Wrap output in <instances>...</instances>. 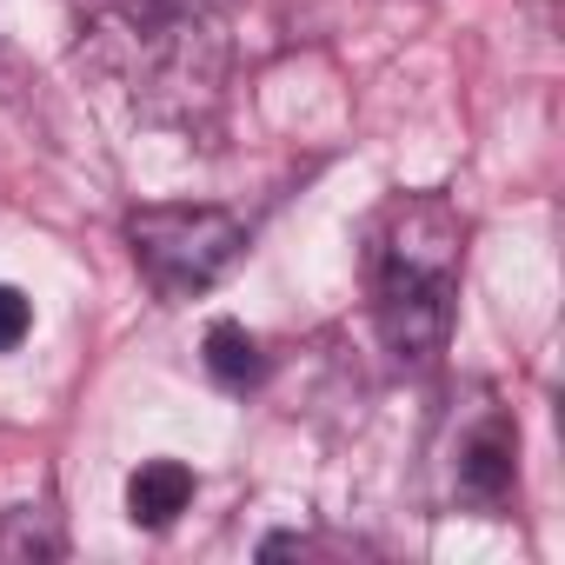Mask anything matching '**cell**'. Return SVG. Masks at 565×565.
I'll return each mask as SVG.
<instances>
[{
    "label": "cell",
    "instance_id": "3",
    "mask_svg": "<svg viewBox=\"0 0 565 565\" xmlns=\"http://www.w3.org/2000/svg\"><path fill=\"white\" fill-rule=\"evenodd\" d=\"M127 246L167 300H186L246 253V226L226 206H140L127 220Z\"/></svg>",
    "mask_w": 565,
    "mask_h": 565
},
{
    "label": "cell",
    "instance_id": "6",
    "mask_svg": "<svg viewBox=\"0 0 565 565\" xmlns=\"http://www.w3.org/2000/svg\"><path fill=\"white\" fill-rule=\"evenodd\" d=\"M259 340L239 327V320H213L206 327V373L220 380V386H233V393H246L253 380H259Z\"/></svg>",
    "mask_w": 565,
    "mask_h": 565
},
{
    "label": "cell",
    "instance_id": "4",
    "mask_svg": "<svg viewBox=\"0 0 565 565\" xmlns=\"http://www.w3.org/2000/svg\"><path fill=\"white\" fill-rule=\"evenodd\" d=\"M512 472H519V433H512V419H486L479 433H466V446H459V492L472 499V505H505V492H512Z\"/></svg>",
    "mask_w": 565,
    "mask_h": 565
},
{
    "label": "cell",
    "instance_id": "2",
    "mask_svg": "<svg viewBox=\"0 0 565 565\" xmlns=\"http://www.w3.org/2000/svg\"><path fill=\"white\" fill-rule=\"evenodd\" d=\"M466 220L439 193H399L373 233V279H380V340L399 360H426L446 347L452 327V279H459Z\"/></svg>",
    "mask_w": 565,
    "mask_h": 565
},
{
    "label": "cell",
    "instance_id": "7",
    "mask_svg": "<svg viewBox=\"0 0 565 565\" xmlns=\"http://www.w3.org/2000/svg\"><path fill=\"white\" fill-rule=\"evenodd\" d=\"M61 552H67V539H61L54 512L21 505V512L0 519V558H61Z\"/></svg>",
    "mask_w": 565,
    "mask_h": 565
},
{
    "label": "cell",
    "instance_id": "5",
    "mask_svg": "<svg viewBox=\"0 0 565 565\" xmlns=\"http://www.w3.org/2000/svg\"><path fill=\"white\" fill-rule=\"evenodd\" d=\"M186 505H193V472H186L180 459H147V466L127 479V519L147 525V532L173 525Z\"/></svg>",
    "mask_w": 565,
    "mask_h": 565
},
{
    "label": "cell",
    "instance_id": "8",
    "mask_svg": "<svg viewBox=\"0 0 565 565\" xmlns=\"http://www.w3.org/2000/svg\"><path fill=\"white\" fill-rule=\"evenodd\" d=\"M28 327H34V307H28V294H21V287H0V353H8V347H21V340H28Z\"/></svg>",
    "mask_w": 565,
    "mask_h": 565
},
{
    "label": "cell",
    "instance_id": "1",
    "mask_svg": "<svg viewBox=\"0 0 565 565\" xmlns=\"http://www.w3.org/2000/svg\"><path fill=\"white\" fill-rule=\"evenodd\" d=\"M114 74L134 87L147 120L200 127L220 107L226 81V34L220 0H120L94 34Z\"/></svg>",
    "mask_w": 565,
    "mask_h": 565
}]
</instances>
